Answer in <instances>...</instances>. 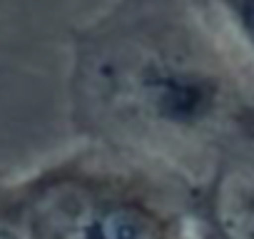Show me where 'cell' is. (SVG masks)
Segmentation results:
<instances>
[{
  "label": "cell",
  "mask_w": 254,
  "mask_h": 239,
  "mask_svg": "<svg viewBox=\"0 0 254 239\" xmlns=\"http://www.w3.org/2000/svg\"><path fill=\"white\" fill-rule=\"evenodd\" d=\"M130 82L142 110L175 130L202 127L224 97L219 75L175 48H145L130 67Z\"/></svg>",
  "instance_id": "cell-1"
},
{
  "label": "cell",
  "mask_w": 254,
  "mask_h": 239,
  "mask_svg": "<svg viewBox=\"0 0 254 239\" xmlns=\"http://www.w3.org/2000/svg\"><path fill=\"white\" fill-rule=\"evenodd\" d=\"M28 239H157V222L135 204H105L77 227L30 232Z\"/></svg>",
  "instance_id": "cell-2"
},
{
  "label": "cell",
  "mask_w": 254,
  "mask_h": 239,
  "mask_svg": "<svg viewBox=\"0 0 254 239\" xmlns=\"http://www.w3.org/2000/svg\"><path fill=\"white\" fill-rule=\"evenodd\" d=\"M219 28L254 58V0H199Z\"/></svg>",
  "instance_id": "cell-3"
},
{
  "label": "cell",
  "mask_w": 254,
  "mask_h": 239,
  "mask_svg": "<svg viewBox=\"0 0 254 239\" xmlns=\"http://www.w3.org/2000/svg\"><path fill=\"white\" fill-rule=\"evenodd\" d=\"M10 187L0 182V239H28L23 199Z\"/></svg>",
  "instance_id": "cell-4"
}]
</instances>
